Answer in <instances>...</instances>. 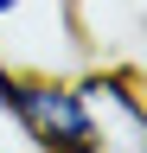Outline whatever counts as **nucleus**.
<instances>
[{
	"label": "nucleus",
	"instance_id": "obj_2",
	"mask_svg": "<svg viewBox=\"0 0 147 153\" xmlns=\"http://www.w3.org/2000/svg\"><path fill=\"white\" fill-rule=\"evenodd\" d=\"M77 96L96 128V153H147V96L134 64H102L77 76Z\"/></svg>",
	"mask_w": 147,
	"mask_h": 153
},
{
	"label": "nucleus",
	"instance_id": "obj_1",
	"mask_svg": "<svg viewBox=\"0 0 147 153\" xmlns=\"http://www.w3.org/2000/svg\"><path fill=\"white\" fill-rule=\"evenodd\" d=\"M0 108L19 121V134L39 153H96V128L77 96V76H39V70H13L0 83Z\"/></svg>",
	"mask_w": 147,
	"mask_h": 153
},
{
	"label": "nucleus",
	"instance_id": "obj_3",
	"mask_svg": "<svg viewBox=\"0 0 147 153\" xmlns=\"http://www.w3.org/2000/svg\"><path fill=\"white\" fill-rule=\"evenodd\" d=\"M26 7V0H0V19H13V13H19Z\"/></svg>",
	"mask_w": 147,
	"mask_h": 153
},
{
	"label": "nucleus",
	"instance_id": "obj_4",
	"mask_svg": "<svg viewBox=\"0 0 147 153\" xmlns=\"http://www.w3.org/2000/svg\"><path fill=\"white\" fill-rule=\"evenodd\" d=\"M7 76H13V64H7V57H0V83H7Z\"/></svg>",
	"mask_w": 147,
	"mask_h": 153
}]
</instances>
